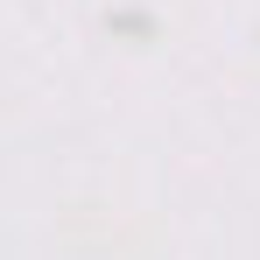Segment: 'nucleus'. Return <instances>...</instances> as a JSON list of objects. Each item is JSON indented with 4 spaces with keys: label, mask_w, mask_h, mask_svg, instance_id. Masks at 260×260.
<instances>
[]
</instances>
